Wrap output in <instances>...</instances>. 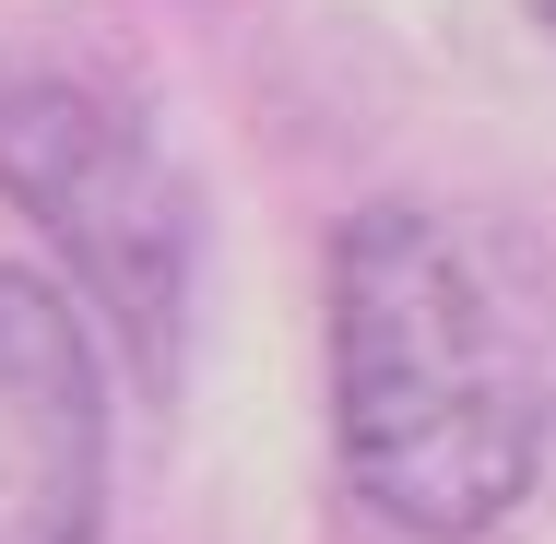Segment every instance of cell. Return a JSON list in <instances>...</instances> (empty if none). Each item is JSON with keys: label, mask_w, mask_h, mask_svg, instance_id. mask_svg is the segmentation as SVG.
Wrapping results in <instances>:
<instances>
[{"label": "cell", "mask_w": 556, "mask_h": 544, "mask_svg": "<svg viewBox=\"0 0 556 544\" xmlns=\"http://www.w3.org/2000/svg\"><path fill=\"white\" fill-rule=\"evenodd\" d=\"M0 202L84 273V296L118 320L130 367L166 379L190 331V273H202V202L166 154L154 107L96 72H12L0 84Z\"/></svg>", "instance_id": "cell-2"}, {"label": "cell", "mask_w": 556, "mask_h": 544, "mask_svg": "<svg viewBox=\"0 0 556 544\" xmlns=\"http://www.w3.org/2000/svg\"><path fill=\"white\" fill-rule=\"evenodd\" d=\"M332 438L391 533H497L556 438V261L497 202H367L332 237Z\"/></svg>", "instance_id": "cell-1"}, {"label": "cell", "mask_w": 556, "mask_h": 544, "mask_svg": "<svg viewBox=\"0 0 556 544\" xmlns=\"http://www.w3.org/2000/svg\"><path fill=\"white\" fill-rule=\"evenodd\" d=\"M108 521V367L72 296L0 261V544H96Z\"/></svg>", "instance_id": "cell-3"}, {"label": "cell", "mask_w": 556, "mask_h": 544, "mask_svg": "<svg viewBox=\"0 0 556 544\" xmlns=\"http://www.w3.org/2000/svg\"><path fill=\"white\" fill-rule=\"evenodd\" d=\"M533 24H545V36H556V0H533Z\"/></svg>", "instance_id": "cell-4"}]
</instances>
